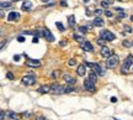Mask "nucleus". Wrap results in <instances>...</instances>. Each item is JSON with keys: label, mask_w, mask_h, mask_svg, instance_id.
<instances>
[{"label": "nucleus", "mask_w": 133, "mask_h": 120, "mask_svg": "<svg viewBox=\"0 0 133 120\" xmlns=\"http://www.w3.org/2000/svg\"><path fill=\"white\" fill-rule=\"evenodd\" d=\"M132 64H133V56H127V58L125 60V63L122 64V68H121V73H125L127 74L130 72V68H132Z\"/></svg>", "instance_id": "1"}, {"label": "nucleus", "mask_w": 133, "mask_h": 120, "mask_svg": "<svg viewBox=\"0 0 133 120\" xmlns=\"http://www.w3.org/2000/svg\"><path fill=\"white\" fill-rule=\"evenodd\" d=\"M118 61H120L118 56H116V55H111V56L107 58V61H106V66H107V68H115V67L118 64Z\"/></svg>", "instance_id": "2"}, {"label": "nucleus", "mask_w": 133, "mask_h": 120, "mask_svg": "<svg viewBox=\"0 0 133 120\" xmlns=\"http://www.w3.org/2000/svg\"><path fill=\"white\" fill-rule=\"evenodd\" d=\"M100 36H101V38H103V40H106V41H110V42L116 38L115 33H112L111 31H108V30H101Z\"/></svg>", "instance_id": "3"}, {"label": "nucleus", "mask_w": 133, "mask_h": 120, "mask_svg": "<svg viewBox=\"0 0 133 120\" xmlns=\"http://www.w3.org/2000/svg\"><path fill=\"white\" fill-rule=\"evenodd\" d=\"M22 83L25 84V86H33L34 83H36V77L32 76V74H26V76H24L22 77Z\"/></svg>", "instance_id": "4"}, {"label": "nucleus", "mask_w": 133, "mask_h": 120, "mask_svg": "<svg viewBox=\"0 0 133 120\" xmlns=\"http://www.w3.org/2000/svg\"><path fill=\"white\" fill-rule=\"evenodd\" d=\"M51 93H52V94H63V93H66V89H64V87H62L61 84L54 83V84L51 86Z\"/></svg>", "instance_id": "5"}, {"label": "nucleus", "mask_w": 133, "mask_h": 120, "mask_svg": "<svg viewBox=\"0 0 133 120\" xmlns=\"http://www.w3.org/2000/svg\"><path fill=\"white\" fill-rule=\"evenodd\" d=\"M84 88L88 90V92H95V82L94 81H91L90 78H88V79H85V82H84Z\"/></svg>", "instance_id": "6"}, {"label": "nucleus", "mask_w": 133, "mask_h": 120, "mask_svg": "<svg viewBox=\"0 0 133 120\" xmlns=\"http://www.w3.org/2000/svg\"><path fill=\"white\" fill-rule=\"evenodd\" d=\"M86 66H90V67H93V69L99 74V76H103L105 74V72L102 71V68H101V66L98 64V63H85Z\"/></svg>", "instance_id": "7"}, {"label": "nucleus", "mask_w": 133, "mask_h": 120, "mask_svg": "<svg viewBox=\"0 0 133 120\" xmlns=\"http://www.w3.org/2000/svg\"><path fill=\"white\" fill-rule=\"evenodd\" d=\"M100 53H101V56H102V57H105V58H108V57L112 55V53H111V48H110V47H107V46L101 47Z\"/></svg>", "instance_id": "8"}, {"label": "nucleus", "mask_w": 133, "mask_h": 120, "mask_svg": "<svg viewBox=\"0 0 133 120\" xmlns=\"http://www.w3.org/2000/svg\"><path fill=\"white\" fill-rule=\"evenodd\" d=\"M43 36L46 37V40L47 41H49V42H53L54 41V36L52 35V32L49 31V29H43Z\"/></svg>", "instance_id": "9"}, {"label": "nucleus", "mask_w": 133, "mask_h": 120, "mask_svg": "<svg viewBox=\"0 0 133 120\" xmlns=\"http://www.w3.org/2000/svg\"><path fill=\"white\" fill-rule=\"evenodd\" d=\"M81 48H83L84 51H86V52H93V51H94V47H93V45H91L89 41H84V42L81 43Z\"/></svg>", "instance_id": "10"}, {"label": "nucleus", "mask_w": 133, "mask_h": 120, "mask_svg": "<svg viewBox=\"0 0 133 120\" xmlns=\"http://www.w3.org/2000/svg\"><path fill=\"white\" fill-rule=\"evenodd\" d=\"M26 64H27L29 67L36 68V67H39V66H41V62H39V61H37V60H32V58H27Z\"/></svg>", "instance_id": "11"}, {"label": "nucleus", "mask_w": 133, "mask_h": 120, "mask_svg": "<svg viewBox=\"0 0 133 120\" xmlns=\"http://www.w3.org/2000/svg\"><path fill=\"white\" fill-rule=\"evenodd\" d=\"M19 19H20V14L16 12V11H11L7 15V20L9 21H15V20H19Z\"/></svg>", "instance_id": "12"}, {"label": "nucleus", "mask_w": 133, "mask_h": 120, "mask_svg": "<svg viewBox=\"0 0 133 120\" xmlns=\"http://www.w3.org/2000/svg\"><path fill=\"white\" fill-rule=\"evenodd\" d=\"M21 9H22L24 11H30V10L32 9V2H31L30 0H25L24 4H22V6H21Z\"/></svg>", "instance_id": "13"}, {"label": "nucleus", "mask_w": 133, "mask_h": 120, "mask_svg": "<svg viewBox=\"0 0 133 120\" xmlns=\"http://www.w3.org/2000/svg\"><path fill=\"white\" fill-rule=\"evenodd\" d=\"M76 73H78V76H85V73H86V64H80V66H78Z\"/></svg>", "instance_id": "14"}, {"label": "nucleus", "mask_w": 133, "mask_h": 120, "mask_svg": "<svg viewBox=\"0 0 133 120\" xmlns=\"http://www.w3.org/2000/svg\"><path fill=\"white\" fill-rule=\"evenodd\" d=\"M63 79L66 81V83H69V84H75V83H76V79L73 78V77L69 76V74H64V76H63Z\"/></svg>", "instance_id": "15"}, {"label": "nucleus", "mask_w": 133, "mask_h": 120, "mask_svg": "<svg viewBox=\"0 0 133 120\" xmlns=\"http://www.w3.org/2000/svg\"><path fill=\"white\" fill-rule=\"evenodd\" d=\"M38 92L39 93H51V86H41L38 88Z\"/></svg>", "instance_id": "16"}, {"label": "nucleus", "mask_w": 133, "mask_h": 120, "mask_svg": "<svg viewBox=\"0 0 133 120\" xmlns=\"http://www.w3.org/2000/svg\"><path fill=\"white\" fill-rule=\"evenodd\" d=\"M103 24H105L103 19H101V17H95L94 19V25L95 26H103Z\"/></svg>", "instance_id": "17"}, {"label": "nucleus", "mask_w": 133, "mask_h": 120, "mask_svg": "<svg viewBox=\"0 0 133 120\" xmlns=\"http://www.w3.org/2000/svg\"><path fill=\"white\" fill-rule=\"evenodd\" d=\"M68 24H69L70 27H74V26H75V16H74V15H70V16L68 17Z\"/></svg>", "instance_id": "18"}, {"label": "nucleus", "mask_w": 133, "mask_h": 120, "mask_svg": "<svg viewBox=\"0 0 133 120\" xmlns=\"http://www.w3.org/2000/svg\"><path fill=\"white\" fill-rule=\"evenodd\" d=\"M89 78L96 83V79H98V73H96L94 69H93V71H90V73H89Z\"/></svg>", "instance_id": "19"}, {"label": "nucleus", "mask_w": 133, "mask_h": 120, "mask_svg": "<svg viewBox=\"0 0 133 120\" xmlns=\"http://www.w3.org/2000/svg\"><path fill=\"white\" fill-rule=\"evenodd\" d=\"M61 74H62V72H61L59 69H57V71H53V72H52V76H51V77H52L53 79H57V78H59Z\"/></svg>", "instance_id": "20"}, {"label": "nucleus", "mask_w": 133, "mask_h": 120, "mask_svg": "<svg viewBox=\"0 0 133 120\" xmlns=\"http://www.w3.org/2000/svg\"><path fill=\"white\" fill-rule=\"evenodd\" d=\"M73 37H74V40H75V41H78V42H80V43H83V42H84V38H83V36H81V35H76V33H74V36H73Z\"/></svg>", "instance_id": "21"}, {"label": "nucleus", "mask_w": 133, "mask_h": 120, "mask_svg": "<svg viewBox=\"0 0 133 120\" xmlns=\"http://www.w3.org/2000/svg\"><path fill=\"white\" fill-rule=\"evenodd\" d=\"M9 117H10L11 119H14V120H17V119H20V117H19V114H16V113H14V112H10V113H9Z\"/></svg>", "instance_id": "22"}, {"label": "nucleus", "mask_w": 133, "mask_h": 120, "mask_svg": "<svg viewBox=\"0 0 133 120\" xmlns=\"http://www.w3.org/2000/svg\"><path fill=\"white\" fill-rule=\"evenodd\" d=\"M0 6H1V9H5V7H10V6H11V2H7V1H2Z\"/></svg>", "instance_id": "23"}, {"label": "nucleus", "mask_w": 133, "mask_h": 120, "mask_svg": "<svg viewBox=\"0 0 133 120\" xmlns=\"http://www.w3.org/2000/svg\"><path fill=\"white\" fill-rule=\"evenodd\" d=\"M64 89H66V93H71V92H74V88H73L71 86H66V87H64Z\"/></svg>", "instance_id": "24"}, {"label": "nucleus", "mask_w": 133, "mask_h": 120, "mask_svg": "<svg viewBox=\"0 0 133 120\" xmlns=\"http://www.w3.org/2000/svg\"><path fill=\"white\" fill-rule=\"evenodd\" d=\"M56 26H57L61 31H64V26H63V24H62V22H59V21H58V22H56Z\"/></svg>", "instance_id": "25"}, {"label": "nucleus", "mask_w": 133, "mask_h": 120, "mask_svg": "<svg viewBox=\"0 0 133 120\" xmlns=\"http://www.w3.org/2000/svg\"><path fill=\"white\" fill-rule=\"evenodd\" d=\"M126 17V12L125 11H120V14H118V20H122V19H125Z\"/></svg>", "instance_id": "26"}, {"label": "nucleus", "mask_w": 133, "mask_h": 120, "mask_svg": "<svg viewBox=\"0 0 133 120\" xmlns=\"http://www.w3.org/2000/svg\"><path fill=\"white\" fill-rule=\"evenodd\" d=\"M105 42H106V40H103V38H99V40H98V45H100L101 47L105 46Z\"/></svg>", "instance_id": "27"}, {"label": "nucleus", "mask_w": 133, "mask_h": 120, "mask_svg": "<svg viewBox=\"0 0 133 120\" xmlns=\"http://www.w3.org/2000/svg\"><path fill=\"white\" fill-rule=\"evenodd\" d=\"M68 64L69 66H75L76 64V60L75 58H70V60L68 61Z\"/></svg>", "instance_id": "28"}, {"label": "nucleus", "mask_w": 133, "mask_h": 120, "mask_svg": "<svg viewBox=\"0 0 133 120\" xmlns=\"http://www.w3.org/2000/svg\"><path fill=\"white\" fill-rule=\"evenodd\" d=\"M79 31H80L81 33H86V31H88V27H86V26H80V27H79Z\"/></svg>", "instance_id": "29"}, {"label": "nucleus", "mask_w": 133, "mask_h": 120, "mask_svg": "<svg viewBox=\"0 0 133 120\" xmlns=\"http://www.w3.org/2000/svg\"><path fill=\"white\" fill-rule=\"evenodd\" d=\"M6 78L10 79V81H12V79H14V74H12L11 72H7V73H6Z\"/></svg>", "instance_id": "30"}, {"label": "nucleus", "mask_w": 133, "mask_h": 120, "mask_svg": "<svg viewBox=\"0 0 133 120\" xmlns=\"http://www.w3.org/2000/svg\"><path fill=\"white\" fill-rule=\"evenodd\" d=\"M125 31H126V32H128V33H131V32H132V29H131L128 25H126V26H125Z\"/></svg>", "instance_id": "31"}, {"label": "nucleus", "mask_w": 133, "mask_h": 120, "mask_svg": "<svg viewBox=\"0 0 133 120\" xmlns=\"http://www.w3.org/2000/svg\"><path fill=\"white\" fill-rule=\"evenodd\" d=\"M101 6H102V7H105V9H106V7H107V6H108V2H107V1H101Z\"/></svg>", "instance_id": "32"}, {"label": "nucleus", "mask_w": 133, "mask_h": 120, "mask_svg": "<svg viewBox=\"0 0 133 120\" xmlns=\"http://www.w3.org/2000/svg\"><path fill=\"white\" fill-rule=\"evenodd\" d=\"M105 15L108 16V17H111V16H112V12H111L110 10H105Z\"/></svg>", "instance_id": "33"}, {"label": "nucleus", "mask_w": 133, "mask_h": 120, "mask_svg": "<svg viewBox=\"0 0 133 120\" xmlns=\"http://www.w3.org/2000/svg\"><path fill=\"white\" fill-rule=\"evenodd\" d=\"M123 46H126V47H131V46H132V43H131V42H128V41H123Z\"/></svg>", "instance_id": "34"}, {"label": "nucleus", "mask_w": 133, "mask_h": 120, "mask_svg": "<svg viewBox=\"0 0 133 120\" xmlns=\"http://www.w3.org/2000/svg\"><path fill=\"white\" fill-rule=\"evenodd\" d=\"M91 9H93V7H88V10H86V15H91V14H93Z\"/></svg>", "instance_id": "35"}, {"label": "nucleus", "mask_w": 133, "mask_h": 120, "mask_svg": "<svg viewBox=\"0 0 133 120\" xmlns=\"http://www.w3.org/2000/svg\"><path fill=\"white\" fill-rule=\"evenodd\" d=\"M101 12H102V10H101V9H98V10H95V14H96V15H100Z\"/></svg>", "instance_id": "36"}, {"label": "nucleus", "mask_w": 133, "mask_h": 120, "mask_svg": "<svg viewBox=\"0 0 133 120\" xmlns=\"http://www.w3.org/2000/svg\"><path fill=\"white\" fill-rule=\"evenodd\" d=\"M17 40H19V42H24V41H25V38H24L22 36H20V37H19Z\"/></svg>", "instance_id": "37"}, {"label": "nucleus", "mask_w": 133, "mask_h": 120, "mask_svg": "<svg viewBox=\"0 0 133 120\" xmlns=\"http://www.w3.org/2000/svg\"><path fill=\"white\" fill-rule=\"evenodd\" d=\"M111 102H112V103H116V102H117V98L112 97V98H111Z\"/></svg>", "instance_id": "38"}, {"label": "nucleus", "mask_w": 133, "mask_h": 120, "mask_svg": "<svg viewBox=\"0 0 133 120\" xmlns=\"http://www.w3.org/2000/svg\"><path fill=\"white\" fill-rule=\"evenodd\" d=\"M36 120H47V119H46L44 117H38V118H37Z\"/></svg>", "instance_id": "39"}, {"label": "nucleus", "mask_w": 133, "mask_h": 120, "mask_svg": "<svg viewBox=\"0 0 133 120\" xmlns=\"http://www.w3.org/2000/svg\"><path fill=\"white\" fill-rule=\"evenodd\" d=\"M32 42L33 43H37V42H38V38H37V37H34V38L32 40Z\"/></svg>", "instance_id": "40"}, {"label": "nucleus", "mask_w": 133, "mask_h": 120, "mask_svg": "<svg viewBox=\"0 0 133 120\" xmlns=\"http://www.w3.org/2000/svg\"><path fill=\"white\" fill-rule=\"evenodd\" d=\"M4 119H5V113L1 112V120H4Z\"/></svg>", "instance_id": "41"}, {"label": "nucleus", "mask_w": 133, "mask_h": 120, "mask_svg": "<svg viewBox=\"0 0 133 120\" xmlns=\"http://www.w3.org/2000/svg\"><path fill=\"white\" fill-rule=\"evenodd\" d=\"M61 4H62L63 6H64V5L66 6V0H62V1H61Z\"/></svg>", "instance_id": "42"}, {"label": "nucleus", "mask_w": 133, "mask_h": 120, "mask_svg": "<svg viewBox=\"0 0 133 120\" xmlns=\"http://www.w3.org/2000/svg\"><path fill=\"white\" fill-rule=\"evenodd\" d=\"M20 60V56H15V57H14V61H19Z\"/></svg>", "instance_id": "43"}, {"label": "nucleus", "mask_w": 133, "mask_h": 120, "mask_svg": "<svg viewBox=\"0 0 133 120\" xmlns=\"http://www.w3.org/2000/svg\"><path fill=\"white\" fill-rule=\"evenodd\" d=\"M66 41H62V42H61V46H66Z\"/></svg>", "instance_id": "44"}, {"label": "nucleus", "mask_w": 133, "mask_h": 120, "mask_svg": "<svg viewBox=\"0 0 133 120\" xmlns=\"http://www.w3.org/2000/svg\"><path fill=\"white\" fill-rule=\"evenodd\" d=\"M83 1H84V2H89L90 0H83Z\"/></svg>", "instance_id": "45"}, {"label": "nucleus", "mask_w": 133, "mask_h": 120, "mask_svg": "<svg viewBox=\"0 0 133 120\" xmlns=\"http://www.w3.org/2000/svg\"><path fill=\"white\" fill-rule=\"evenodd\" d=\"M42 1H43V2H47V1H49V0H42Z\"/></svg>", "instance_id": "46"}, {"label": "nucleus", "mask_w": 133, "mask_h": 120, "mask_svg": "<svg viewBox=\"0 0 133 120\" xmlns=\"http://www.w3.org/2000/svg\"><path fill=\"white\" fill-rule=\"evenodd\" d=\"M131 21H133V15H132V16H131Z\"/></svg>", "instance_id": "47"}, {"label": "nucleus", "mask_w": 133, "mask_h": 120, "mask_svg": "<svg viewBox=\"0 0 133 120\" xmlns=\"http://www.w3.org/2000/svg\"><path fill=\"white\" fill-rule=\"evenodd\" d=\"M11 1H19V0H11Z\"/></svg>", "instance_id": "48"}, {"label": "nucleus", "mask_w": 133, "mask_h": 120, "mask_svg": "<svg viewBox=\"0 0 133 120\" xmlns=\"http://www.w3.org/2000/svg\"><path fill=\"white\" fill-rule=\"evenodd\" d=\"M131 71H132V73H133V66H132V69H131Z\"/></svg>", "instance_id": "49"}, {"label": "nucleus", "mask_w": 133, "mask_h": 120, "mask_svg": "<svg viewBox=\"0 0 133 120\" xmlns=\"http://www.w3.org/2000/svg\"><path fill=\"white\" fill-rule=\"evenodd\" d=\"M118 1H123V0H118Z\"/></svg>", "instance_id": "50"}, {"label": "nucleus", "mask_w": 133, "mask_h": 120, "mask_svg": "<svg viewBox=\"0 0 133 120\" xmlns=\"http://www.w3.org/2000/svg\"><path fill=\"white\" fill-rule=\"evenodd\" d=\"M132 46H133V42H132Z\"/></svg>", "instance_id": "51"}]
</instances>
